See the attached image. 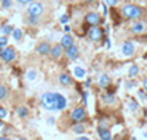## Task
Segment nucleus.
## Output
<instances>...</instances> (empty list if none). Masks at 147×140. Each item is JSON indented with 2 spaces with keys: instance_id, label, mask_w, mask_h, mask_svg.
Instances as JSON below:
<instances>
[{
  "instance_id": "1",
  "label": "nucleus",
  "mask_w": 147,
  "mask_h": 140,
  "mask_svg": "<svg viewBox=\"0 0 147 140\" xmlns=\"http://www.w3.org/2000/svg\"><path fill=\"white\" fill-rule=\"evenodd\" d=\"M121 14L127 19H140L144 15V10L137 5H124L121 9Z\"/></svg>"
},
{
  "instance_id": "2",
  "label": "nucleus",
  "mask_w": 147,
  "mask_h": 140,
  "mask_svg": "<svg viewBox=\"0 0 147 140\" xmlns=\"http://www.w3.org/2000/svg\"><path fill=\"white\" fill-rule=\"evenodd\" d=\"M41 106L47 111H57L56 109V94L52 92H46L41 94Z\"/></svg>"
},
{
  "instance_id": "3",
  "label": "nucleus",
  "mask_w": 147,
  "mask_h": 140,
  "mask_svg": "<svg viewBox=\"0 0 147 140\" xmlns=\"http://www.w3.org/2000/svg\"><path fill=\"white\" fill-rule=\"evenodd\" d=\"M27 12H28V15L38 16V18H40V16L44 14V6H43V3H40V2H31V3H28Z\"/></svg>"
},
{
  "instance_id": "4",
  "label": "nucleus",
  "mask_w": 147,
  "mask_h": 140,
  "mask_svg": "<svg viewBox=\"0 0 147 140\" xmlns=\"http://www.w3.org/2000/svg\"><path fill=\"white\" fill-rule=\"evenodd\" d=\"M0 58H2V60L3 62H13L15 60V58H16V52H15V49L13 47H3L2 50H0Z\"/></svg>"
},
{
  "instance_id": "5",
  "label": "nucleus",
  "mask_w": 147,
  "mask_h": 140,
  "mask_svg": "<svg viewBox=\"0 0 147 140\" xmlns=\"http://www.w3.org/2000/svg\"><path fill=\"white\" fill-rule=\"evenodd\" d=\"M85 118H87V111L84 106H78L71 112V120L74 122H82Z\"/></svg>"
},
{
  "instance_id": "6",
  "label": "nucleus",
  "mask_w": 147,
  "mask_h": 140,
  "mask_svg": "<svg viewBox=\"0 0 147 140\" xmlns=\"http://www.w3.org/2000/svg\"><path fill=\"white\" fill-rule=\"evenodd\" d=\"M88 37L91 41H100L103 39V30L97 25H91L88 30Z\"/></svg>"
},
{
  "instance_id": "7",
  "label": "nucleus",
  "mask_w": 147,
  "mask_h": 140,
  "mask_svg": "<svg viewBox=\"0 0 147 140\" xmlns=\"http://www.w3.org/2000/svg\"><path fill=\"white\" fill-rule=\"evenodd\" d=\"M121 52L125 58H131L134 53H136V46H134L132 41H125L122 43V47H121Z\"/></svg>"
},
{
  "instance_id": "8",
  "label": "nucleus",
  "mask_w": 147,
  "mask_h": 140,
  "mask_svg": "<svg viewBox=\"0 0 147 140\" xmlns=\"http://www.w3.org/2000/svg\"><path fill=\"white\" fill-rule=\"evenodd\" d=\"M85 22H87L90 27L91 25H99L102 22V18L97 12H88V14L85 15Z\"/></svg>"
},
{
  "instance_id": "9",
  "label": "nucleus",
  "mask_w": 147,
  "mask_h": 140,
  "mask_svg": "<svg viewBox=\"0 0 147 140\" xmlns=\"http://www.w3.org/2000/svg\"><path fill=\"white\" fill-rule=\"evenodd\" d=\"M50 49H52V46L49 44V41H43V43H40L38 46H37V53L38 55H41V56H47V55H50Z\"/></svg>"
},
{
  "instance_id": "10",
  "label": "nucleus",
  "mask_w": 147,
  "mask_h": 140,
  "mask_svg": "<svg viewBox=\"0 0 147 140\" xmlns=\"http://www.w3.org/2000/svg\"><path fill=\"white\" fill-rule=\"evenodd\" d=\"M65 53H66V56H68V59H71V60H74V59H77L78 56H80V49L75 46V44H72L71 47H68V49H65Z\"/></svg>"
},
{
  "instance_id": "11",
  "label": "nucleus",
  "mask_w": 147,
  "mask_h": 140,
  "mask_svg": "<svg viewBox=\"0 0 147 140\" xmlns=\"http://www.w3.org/2000/svg\"><path fill=\"white\" fill-rule=\"evenodd\" d=\"M55 94H56V109H57V111H63V109L66 108V105H68L65 96L59 94V93H55Z\"/></svg>"
},
{
  "instance_id": "12",
  "label": "nucleus",
  "mask_w": 147,
  "mask_h": 140,
  "mask_svg": "<svg viewBox=\"0 0 147 140\" xmlns=\"http://www.w3.org/2000/svg\"><path fill=\"white\" fill-rule=\"evenodd\" d=\"M60 44H62V47H63V49L71 47V46L74 44V39H72V35H71L69 33H65V34L62 35V39H60Z\"/></svg>"
},
{
  "instance_id": "13",
  "label": "nucleus",
  "mask_w": 147,
  "mask_h": 140,
  "mask_svg": "<svg viewBox=\"0 0 147 140\" xmlns=\"http://www.w3.org/2000/svg\"><path fill=\"white\" fill-rule=\"evenodd\" d=\"M62 53H63V47H62V44H56V46H53V47L50 49V56H52L53 59H60Z\"/></svg>"
},
{
  "instance_id": "14",
  "label": "nucleus",
  "mask_w": 147,
  "mask_h": 140,
  "mask_svg": "<svg viewBox=\"0 0 147 140\" xmlns=\"http://www.w3.org/2000/svg\"><path fill=\"white\" fill-rule=\"evenodd\" d=\"M131 31L134 33V34H143L144 31H146V24L144 22H134L132 25H131Z\"/></svg>"
},
{
  "instance_id": "15",
  "label": "nucleus",
  "mask_w": 147,
  "mask_h": 140,
  "mask_svg": "<svg viewBox=\"0 0 147 140\" xmlns=\"http://www.w3.org/2000/svg\"><path fill=\"white\" fill-rule=\"evenodd\" d=\"M59 83L62 84L63 87H68V86L72 84V77H71L68 72H62V74L59 75Z\"/></svg>"
},
{
  "instance_id": "16",
  "label": "nucleus",
  "mask_w": 147,
  "mask_h": 140,
  "mask_svg": "<svg viewBox=\"0 0 147 140\" xmlns=\"http://www.w3.org/2000/svg\"><path fill=\"white\" fill-rule=\"evenodd\" d=\"M97 83H99V86H100L102 88H106V87L110 86V77H109L107 74H100V75H99V80H97Z\"/></svg>"
},
{
  "instance_id": "17",
  "label": "nucleus",
  "mask_w": 147,
  "mask_h": 140,
  "mask_svg": "<svg viewBox=\"0 0 147 140\" xmlns=\"http://www.w3.org/2000/svg\"><path fill=\"white\" fill-rule=\"evenodd\" d=\"M97 131H99V137L103 139V140H110V139H112V134H110L107 127H99V130H97Z\"/></svg>"
},
{
  "instance_id": "18",
  "label": "nucleus",
  "mask_w": 147,
  "mask_h": 140,
  "mask_svg": "<svg viewBox=\"0 0 147 140\" xmlns=\"http://www.w3.org/2000/svg\"><path fill=\"white\" fill-rule=\"evenodd\" d=\"M74 75H75V78H78V80H84L87 77V71L81 67H75L74 68Z\"/></svg>"
},
{
  "instance_id": "19",
  "label": "nucleus",
  "mask_w": 147,
  "mask_h": 140,
  "mask_svg": "<svg viewBox=\"0 0 147 140\" xmlns=\"http://www.w3.org/2000/svg\"><path fill=\"white\" fill-rule=\"evenodd\" d=\"M12 33H13V28H12L10 24H2V25H0V34H3V35L7 37Z\"/></svg>"
},
{
  "instance_id": "20",
  "label": "nucleus",
  "mask_w": 147,
  "mask_h": 140,
  "mask_svg": "<svg viewBox=\"0 0 147 140\" xmlns=\"http://www.w3.org/2000/svg\"><path fill=\"white\" fill-rule=\"evenodd\" d=\"M28 113H30V111H28L27 106H19V108L16 109V115H18L19 118H27Z\"/></svg>"
},
{
  "instance_id": "21",
  "label": "nucleus",
  "mask_w": 147,
  "mask_h": 140,
  "mask_svg": "<svg viewBox=\"0 0 147 140\" xmlns=\"http://www.w3.org/2000/svg\"><path fill=\"white\" fill-rule=\"evenodd\" d=\"M72 131L75 133V134H81V133H85V127L81 124V122H75V125L72 127Z\"/></svg>"
},
{
  "instance_id": "22",
  "label": "nucleus",
  "mask_w": 147,
  "mask_h": 140,
  "mask_svg": "<svg viewBox=\"0 0 147 140\" xmlns=\"http://www.w3.org/2000/svg\"><path fill=\"white\" fill-rule=\"evenodd\" d=\"M140 74V68H138V65H131V68H129V72H128V75L131 78H136L137 75Z\"/></svg>"
},
{
  "instance_id": "23",
  "label": "nucleus",
  "mask_w": 147,
  "mask_h": 140,
  "mask_svg": "<svg viewBox=\"0 0 147 140\" xmlns=\"http://www.w3.org/2000/svg\"><path fill=\"white\" fill-rule=\"evenodd\" d=\"M102 100L105 102V103H109V105H113L115 102H116V99H115L113 94H103L102 96Z\"/></svg>"
},
{
  "instance_id": "24",
  "label": "nucleus",
  "mask_w": 147,
  "mask_h": 140,
  "mask_svg": "<svg viewBox=\"0 0 147 140\" xmlns=\"http://www.w3.org/2000/svg\"><path fill=\"white\" fill-rule=\"evenodd\" d=\"M12 35H13V39H15L16 41H21V39L24 37V33H22L21 28H15L13 33H12Z\"/></svg>"
},
{
  "instance_id": "25",
  "label": "nucleus",
  "mask_w": 147,
  "mask_h": 140,
  "mask_svg": "<svg viewBox=\"0 0 147 140\" xmlns=\"http://www.w3.org/2000/svg\"><path fill=\"white\" fill-rule=\"evenodd\" d=\"M37 78V71L35 69H28L27 71V80L28 81H34Z\"/></svg>"
},
{
  "instance_id": "26",
  "label": "nucleus",
  "mask_w": 147,
  "mask_h": 140,
  "mask_svg": "<svg viewBox=\"0 0 147 140\" xmlns=\"http://www.w3.org/2000/svg\"><path fill=\"white\" fill-rule=\"evenodd\" d=\"M7 97V87L0 84V100H5Z\"/></svg>"
},
{
  "instance_id": "27",
  "label": "nucleus",
  "mask_w": 147,
  "mask_h": 140,
  "mask_svg": "<svg viewBox=\"0 0 147 140\" xmlns=\"http://www.w3.org/2000/svg\"><path fill=\"white\" fill-rule=\"evenodd\" d=\"M38 16H32V15H28V18H27V22L30 24V25H37L38 24Z\"/></svg>"
},
{
  "instance_id": "28",
  "label": "nucleus",
  "mask_w": 147,
  "mask_h": 140,
  "mask_svg": "<svg viewBox=\"0 0 147 140\" xmlns=\"http://www.w3.org/2000/svg\"><path fill=\"white\" fill-rule=\"evenodd\" d=\"M12 6H13L12 0H2V7H3V9H10Z\"/></svg>"
},
{
  "instance_id": "29",
  "label": "nucleus",
  "mask_w": 147,
  "mask_h": 140,
  "mask_svg": "<svg viewBox=\"0 0 147 140\" xmlns=\"http://www.w3.org/2000/svg\"><path fill=\"white\" fill-rule=\"evenodd\" d=\"M7 46V39H6V35H0V49H3Z\"/></svg>"
},
{
  "instance_id": "30",
  "label": "nucleus",
  "mask_w": 147,
  "mask_h": 140,
  "mask_svg": "<svg viewBox=\"0 0 147 140\" xmlns=\"http://www.w3.org/2000/svg\"><path fill=\"white\" fill-rule=\"evenodd\" d=\"M138 97H140V100L146 102L147 100V92L146 90H138Z\"/></svg>"
},
{
  "instance_id": "31",
  "label": "nucleus",
  "mask_w": 147,
  "mask_h": 140,
  "mask_svg": "<svg viewBox=\"0 0 147 140\" xmlns=\"http://www.w3.org/2000/svg\"><path fill=\"white\" fill-rule=\"evenodd\" d=\"M129 108H131V111H137L138 109V103L134 99H131L129 100Z\"/></svg>"
},
{
  "instance_id": "32",
  "label": "nucleus",
  "mask_w": 147,
  "mask_h": 140,
  "mask_svg": "<svg viewBox=\"0 0 147 140\" xmlns=\"http://www.w3.org/2000/svg\"><path fill=\"white\" fill-rule=\"evenodd\" d=\"M6 117H7V111H6L3 106H0V118L3 120V118H6Z\"/></svg>"
},
{
  "instance_id": "33",
  "label": "nucleus",
  "mask_w": 147,
  "mask_h": 140,
  "mask_svg": "<svg viewBox=\"0 0 147 140\" xmlns=\"http://www.w3.org/2000/svg\"><path fill=\"white\" fill-rule=\"evenodd\" d=\"M105 2H106V5H109V6H116L119 0H105Z\"/></svg>"
},
{
  "instance_id": "34",
  "label": "nucleus",
  "mask_w": 147,
  "mask_h": 140,
  "mask_svg": "<svg viewBox=\"0 0 147 140\" xmlns=\"http://www.w3.org/2000/svg\"><path fill=\"white\" fill-rule=\"evenodd\" d=\"M69 21V16L68 15H62V18H60V22H62V24H66Z\"/></svg>"
},
{
  "instance_id": "35",
  "label": "nucleus",
  "mask_w": 147,
  "mask_h": 140,
  "mask_svg": "<svg viewBox=\"0 0 147 140\" xmlns=\"http://www.w3.org/2000/svg\"><path fill=\"white\" fill-rule=\"evenodd\" d=\"M16 2H18L21 6H25V5H28V3H30V0H16Z\"/></svg>"
},
{
  "instance_id": "36",
  "label": "nucleus",
  "mask_w": 147,
  "mask_h": 140,
  "mask_svg": "<svg viewBox=\"0 0 147 140\" xmlns=\"http://www.w3.org/2000/svg\"><path fill=\"white\" fill-rule=\"evenodd\" d=\"M132 87H136V83H134V81H128L127 83V88H132Z\"/></svg>"
},
{
  "instance_id": "37",
  "label": "nucleus",
  "mask_w": 147,
  "mask_h": 140,
  "mask_svg": "<svg viewBox=\"0 0 147 140\" xmlns=\"http://www.w3.org/2000/svg\"><path fill=\"white\" fill-rule=\"evenodd\" d=\"M87 97H88V93L85 92V93L82 94V102H84V103H87Z\"/></svg>"
},
{
  "instance_id": "38",
  "label": "nucleus",
  "mask_w": 147,
  "mask_h": 140,
  "mask_svg": "<svg viewBox=\"0 0 147 140\" xmlns=\"http://www.w3.org/2000/svg\"><path fill=\"white\" fill-rule=\"evenodd\" d=\"M102 7H103V15H107V6H106V3H103Z\"/></svg>"
},
{
  "instance_id": "39",
  "label": "nucleus",
  "mask_w": 147,
  "mask_h": 140,
  "mask_svg": "<svg viewBox=\"0 0 147 140\" xmlns=\"http://www.w3.org/2000/svg\"><path fill=\"white\" fill-rule=\"evenodd\" d=\"M143 88H144V90L147 92V77H146V78L143 80Z\"/></svg>"
},
{
  "instance_id": "40",
  "label": "nucleus",
  "mask_w": 147,
  "mask_h": 140,
  "mask_svg": "<svg viewBox=\"0 0 147 140\" xmlns=\"http://www.w3.org/2000/svg\"><path fill=\"white\" fill-rule=\"evenodd\" d=\"M63 31H65V33H69V31H71V27H69V25H65V27H63Z\"/></svg>"
},
{
  "instance_id": "41",
  "label": "nucleus",
  "mask_w": 147,
  "mask_h": 140,
  "mask_svg": "<svg viewBox=\"0 0 147 140\" xmlns=\"http://www.w3.org/2000/svg\"><path fill=\"white\" fill-rule=\"evenodd\" d=\"M91 84V78H87V81H85V87H90Z\"/></svg>"
},
{
  "instance_id": "42",
  "label": "nucleus",
  "mask_w": 147,
  "mask_h": 140,
  "mask_svg": "<svg viewBox=\"0 0 147 140\" xmlns=\"http://www.w3.org/2000/svg\"><path fill=\"white\" fill-rule=\"evenodd\" d=\"M106 46H107V49H110V40L109 39H106Z\"/></svg>"
},
{
  "instance_id": "43",
  "label": "nucleus",
  "mask_w": 147,
  "mask_h": 140,
  "mask_svg": "<svg viewBox=\"0 0 147 140\" xmlns=\"http://www.w3.org/2000/svg\"><path fill=\"white\" fill-rule=\"evenodd\" d=\"M49 124H50V125L55 124V118H49Z\"/></svg>"
},
{
  "instance_id": "44",
  "label": "nucleus",
  "mask_w": 147,
  "mask_h": 140,
  "mask_svg": "<svg viewBox=\"0 0 147 140\" xmlns=\"http://www.w3.org/2000/svg\"><path fill=\"white\" fill-rule=\"evenodd\" d=\"M80 139H81V140H88L90 137H87V136H80Z\"/></svg>"
},
{
  "instance_id": "45",
  "label": "nucleus",
  "mask_w": 147,
  "mask_h": 140,
  "mask_svg": "<svg viewBox=\"0 0 147 140\" xmlns=\"http://www.w3.org/2000/svg\"><path fill=\"white\" fill-rule=\"evenodd\" d=\"M3 124H5V122L2 121V118H0V128H2V127H3Z\"/></svg>"
},
{
  "instance_id": "46",
  "label": "nucleus",
  "mask_w": 147,
  "mask_h": 140,
  "mask_svg": "<svg viewBox=\"0 0 147 140\" xmlns=\"http://www.w3.org/2000/svg\"><path fill=\"white\" fill-rule=\"evenodd\" d=\"M144 115H146V117H147V108H146V109H144Z\"/></svg>"
},
{
  "instance_id": "47",
  "label": "nucleus",
  "mask_w": 147,
  "mask_h": 140,
  "mask_svg": "<svg viewBox=\"0 0 147 140\" xmlns=\"http://www.w3.org/2000/svg\"><path fill=\"white\" fill-rule=\"evenodd\" d=\"M85 2H88V3H91V2H94V0H85Z\"/></svg>"
},
{
  "instance_id": "48",
  "label": "nucleus",
  "mask_w": 147,
  "mask_h": 140,
  "mask_svg": "<svg viewBox=\"0 0 147 140\" xmlns=\"http://www.w3.org/2000/svg\"><path fill=\"white\" fill-rule=\"evenodd\" d=\"M31 2H35V0H30V3H31Z\"/></svg>"
}]
</instances>
